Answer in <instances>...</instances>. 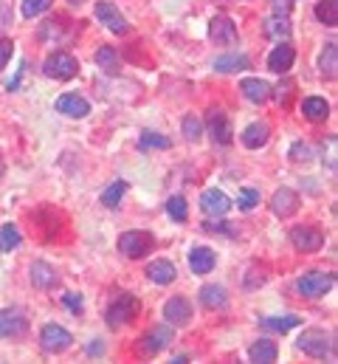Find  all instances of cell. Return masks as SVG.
<instances>
[{
    "mask_svg": "<svg viewBox=\"0 0 338 364\" xmlns=\"http://www.w3.org/2000/svg\"><path fill=\"white\" fill-rule=\"evenodd\" d=\"M11 54H14V43L6 40V37H0V71L6 68V63L11 60Z\"/></svg>",
    "mask_w": 338,
    "mask_h": 364,
    "instance_id": "obj_42",
    "label": "cell"
},
{
    "mask_svg": "<svg viewBox=\"0 0 338 364\" xmlns=\"http://www.w3.org/2000/svg\"><path fill=\"white\" fill-rule=\"evenodd\" d=\"M262 28H265V34L271 40H279V43L290 37V20H288V14H271Z\"/></svg>",
    "mask_w": 338,
    "mask_h": 364,
    "instance_id": "obj_28",
    "label": "cell"
},
{
    "mask_svg": "<svg viewBox=\"0 0 338 364\" xmlns=\"http://www.w3.org/2000/svg\"><path fill=\"white\" fill-rule=\"evenodd\" d=\"M209 37L214 40V46H234L240 34H237V26H234L231 17L217 14V17L209 20Z\"/></svg>",
    "mask_w": 338,
    "mask_h": 364,
    "instance_id": "obj_12",
    "label": "cell"
},
{
    "mask_svg": "<svg viewBox=\"0 0 338 364\" xmlns=\"http://www.w3.org/2000/svg\"><path fill=\"white\" fill-rule=\"evenodd\" d=\"M144 272H147V279H153V282H158V285H169V282L178 279V269H175V263L167 260V257H158V260L147 263Z\"/></svg>",
    "mask_w": 338,
    "mask_h": 364,
    "instance_id": "obj_19",
    "label": "cell"
},
{
    "mask_svg": "<svg viewBox=\"0 0 338 364\" xmlns=\"http://www.w3.org/2000/svg\"><path fill=\"white\" fill-rule=\"evenodd\" d=\"M153 246H156V237H153L150 232H124V235L119 237V252H121L124 257H130V260L147 257V255L153 252Z\"/></svg>",
    "mask_w": 338,
    "mask_h": 364,
    "instance_id": "obj_6",
    "label": "cell"
},
{
    "mask_svg": "<svg viewBox=\"0 0 338 364\" xmlns=\"http://www.w3.org/2000/svg\"><path fill=\"white\" fill-rule=\"evenodd\" d=\"M167 147H172V141H169L167 136H161V133H153V130H144L141 139H138V150H141V153H150V150H167Z\"/></svg>",
    "mask_w": 338,
    "mask_h": 364,
    "instance_id": "obj_31",
    "label": "cell"
},
{
    "mask_svg": "<svg viewBox=\"0 0 338 364\" xmlns=\"http://www.w3.org/2000/svg\"><path fill=\"white\" fill-rule=\"evenodd\" d=\"M206 127H209V136L214 144H231L234 141V130H231V122L223 110H209V119H206Z\"/></svg>",
    "mask_w": 338,
    "mask_h": 364,
    "instance_id": "obj_13",
    "label": "cell"
},
{
    "mask_svg": "<svg viewBox=\"0 0 338 364\" xmlns=\"http://www.w3.org/2000/svg\"><path fill=\"white\" fill-rule=\"evenodd\" d=\"M102 353H104V342L102 339H96V342L87 345V356H102Z\"/></svg>",
    "mask_w": 338,
    "mask_h": 364,
    "instance_id": "obj_46",
    "label": "cell"
},
{
    "mask_svg": "<svg viewBox=\"0 0 338 364\" xmlns=\"http://www.w3.org/2000/svg\"><path fill=\"white\" fill-rule=\"evenodd\" d=\"M200 302L209 308V311H220L229 305V294L223 285H203L200 288Z\"/></svg>",
    "mask_w": 338,
    "mask_h": 364,
    "instance_id": "obj_26",
    "label": "cell"
},
{
    "mask_svg": "<svg viewBox=\"0 0 338 364\" xmlns=\"http://www.w3.org/2000/svg\"><path fill=\"white\" fill-rule=\"evenodd\" d=\"M290 243H293L296 252L313 255V252H322L325 249V235L316 226H293L290 229Z\"/></svg>",
    "mask_w": 338,
    "mask_h": 364,
    "instance_id": "obj_8",
    "label": "cell"
},
{
    "mask_svg": "<svg viewBox=\"0 0 338 364\" xmlns=\"http://www.w3.org/2000/svg\"><path fill=\"white\" fill-rule=\"evenodd\" d=\"M229 226H231V223H223V220H206V223H203V229L212 232V235H214V232H217V235H234V229H229Z\"/></svg>",
    "mask_w": 338,
    "mask_h": 364,
    "instance_id": "obj_41",
    "label": "cell"
},
{
    "mask_svg": "<svg viewBox=\"0 0 338 364\" xmlns=\"http://www.w3.org/2000/svg\"><path fill=\"white\" fill-rule=\"evenodd\" d=\"M127 181H113L104 192H102V206H107V209H116L119 203H121V198H124V192H127Z\"/></svg>",
    "mask_w": 338,
    "mask_h": 364,
    "instance_id": "obj_34",
    "label": "cell"
},
{
    "mask_svg": "<svg viewBox=\"0 0 338 364\" xmlns=\"http://www.w3.org/2000/svg\"><path fill=\"white\" fill-rule=\"evenodd\" d=\"M299 206H302V198H299V192L296 189H290V186H282V189H276L273 192V198H271V212L276 215V218H293L296 212H299Z\"/></svg>",
    "mask_w": 338,
    "mask_h": 364,
    "instance_id": "obj_9",
    "label": "cell"
},
{
    "mask_svg": "<svg viewBox=\"0 0 338 364\" xmlns=\"http://www.w3.org/2000/svg\"><path fill=\"white\" fill-rule=\"evenodd\" d=\"M259 274H246V288L251 291V288H259V285H265V279H268V274L265 269H256Z\"/></svg>",
    "mask_w": 338,
    "mask_h": 364,
    "instance_id": "obj_43",
    "label": "cell"
},
{
    "mask_svg": "<svg viewBox=\"0 0 338 364\" xmlns=\"http://www.w3.org/2000/svg\"><path fill=\"white\" fill-rule=\"evenodd\" d=\"M138 311H141V302H138L133 294H119V296L107 305L104 322H107L110 331H121L124 325H130V322L138 316Z\"/></svg>",
    "mask_w": 338,
    "mask_h": 364,
    "instance_id": "obj_2",
    "label": "cell"
},
{
    "mask_svg": "<svg viewBox=\"0 0 338 364\" xmlns=\"http://www.w3.org/2000/svg\"><path fill=\"white\" fill-rule=\"evenodd\" d=\"M180 130H183V136H186L189 141H197V139L203 136V122H200L195 113H189V116H183Z\"/></svg>",
    "mask_w": 338,
    "mask_h": 364,
    "instance_id": "obj_35",
    "label": "cell"
},
{
    "mask_svg": "<svg viewBox=\"0 0 338 364\" xmlns=\"http://www.w3.org/2000/svg\"><path fill=\"white\" fill-rule=\"evenodd\" d=\"M288 159H290L293 164H310V161H313V150H310L305 141H296V144L290 147Z\"/></svg>",
    "mask_w": 338,
    "mask_h": 364,
    "instance_id": "obj_38",
    "label": "cell"
},
{
    "mask_svg": "<svg viewBox=\"0 0 338 364\" xmlns=\"http://www.w3.org/2000/svg\"><path fill=\"white\" fill-rule=\"evenodd\" d=\"M302 116H305L307 122H313V124L327 122V116H330V102L322 99V96H307V99L302 102Z\"/></svg>",
    "mask_w": 338,
    "mask_h": 364,
    "instance_id": "obj_22",
    "label": "cell"
},
{
    "mask_svg": "<svg viewBox=\"0 0 338 364\" xmlns=\"http://www.w3.org/2000/svg\"><path fill=\"white\" fill-rule=\"evenodd\" d=\"M28 331V316L23 308H3L0 311V336L3 339H17Z\"/></svg>",
    "mask_w": 338,
    "mask_h": 364,
    "instance_id": "obj_10",
    "label": "cell"
},
{
    "mask_svg": "<svg viewBox=\"0 0 338 364\" xmlns=\"http://www.w3.org/2000/svg\"><path fill=\"white\" fill-rule=\"evenodd\" d=\"M302 319L299 316H262L259 319V328H265V331H276V333H288V331H293L296 325H299Z\"/></svg>",
    "mask_w": 338,
    "mask_h": 364,
    "instance_id": "obj_30",
    "label": "cell"
},
{
    "mask_svg": "<svg viewBox=\"0 0 338 364\" xmlns=\"http://www.w3.org/2000/svg\"><path fill=\"white\" fill-rule=\"evenodd\" d=\"M62 302L74 311V314H82V308H84V299H82V294H77V291H68L65 296H62Z\"/></svg>",
    "mask_w": 338,
    "mask_h": 364,
    "instance_id": "obj_40",
    "label": "cell"
},
{
    "mask_svg": "<svg viewBox=\"0 0 338 364\" xmlns=\"http://www.w3.org/2000/svg\"><path fill=\"white\" fill-rule=\"evenodd\" d=\"M296 348H299L302 353L313 356V359H336L338 356L336 336H333L330 331H325V328H307V331L299 336Z\"/></svg>",
    "mask_w": 338,
    "mask_h": 364,
    "instance_id": "obj_1",
    "label": "cell"
},
{
    "mask_svg": "<svg viewBox=\"0 0 338 364\" xmlns=\"http://www.w3.org/2000/svg\"><path fill=\"white\" fill-rule=\"evenodd\" d=\"M293 60H296L293 46H290L288 40H282V43L268 54V68H271L273 74H288V71L293 68Z\"/></svg>",
    "mask_w": 338,
    "mask_h": 364,
    "instance_id": "obj_15",
    "label": "cell"
},
{
    "mask_svg": "<svg viewBox=\"0 0 338 364\" xmlns=\"http://www.w3.org/2000/svg\"><path fill=\"white\" fill-rule=\"evenodd\" d=\"M237 203H240L243 212H251L254 206L259 203V189H243L240 198H237Z\"/></svg>",
    "mask_w": 338,
    "mask_h": 364,
    "instance_id": "obj_39",
    "label": "cell"
},
{
    "mask_svg": "<svg viewBox=\"0 0 338 364\" xmlns=\"http://www.w3.org/2000/svg\"><path fill=\"white\" fill-rule=\"evenodd\" d=\"M28 277H31V285L34 288H54L60 282V272L48 263V260H34L31 269H28Z\"/></svg>",
    "mask_w": 338,
    "mask_h": 364,
    "instance_id": "obj_17",
    "label": "cell"
},
{
    "mask_svg": "<svg viewBox=\"0 0 338 364\" xmlns=\"http://www.w3.org/2000/svg\"><path fill=\"white\" fill-rule=\"evenodd\" d=\"M268 139H271V127H268V122H251V124L243 130V136H240L243 147H249V150L265 147Z\"/></svg>",
    "mask_w": 338,
    "mask_h": 364,
    "instance_id": "obj_21",
    "label": "cell"
},
{
    "mask_svg": "<svg viewBox=\"0 0 338 364\" xmlns=\"http://www.w3.org/2000/svg\"><path fill=\"white\" fill-rule=\"evenodd\" d=\"M43 74H45L48 80L68 82V80H74V77L80 74V63H77L68 51H54V54L45 57V63H43Z\"/></svg>",
    "mask_w": 338,
    "mask_h": 364,
    "instance_id": "obj_5",
    "label": "cell"
},
{
    "mask_svg": "<svg viewBox=\"0 0 338 364\" xmlns=\"http://www.w3.org/2000/svg\"><path fill=\"white\" fill-rule=\"evenodd\" d=\"M51 3H54V0H23L20 11H23V17H26V20H31V17H40L43 11H48V9H51Z\"/></svg>",
    "mask_w": 338,
    "mask_h": 364,
    "instance_id": "obj_37",
    "label": "cell"
},
{
    "mask_svg": "<svg viewBox=\"0 0 338 364\" xmlns=\"http://www.w3.org/2000/svg\"><path fill=\"white\" fill-rule=\"evenodd\" d=\"M336 274L333 272H305L296 279V294L305 299H322L333 291Z\"/></svg>",
    "mask_w": 338,
    "mask_h": 364,
    "instance_id": "obj_3",
    "label": "cell"
},
{
    "mask_svg": "<svg viewBox=\"0 0 338 364\" xmlns=\"http://www.w3.org/2000/svg\"><path fill=\"white\" fill-rule=\"evenodd\" d=\"M212 68H214L217 74H237V71L251 68V60H249L246 54H226V57H217Z\"/></svg>",
    "mask_w": 338,
    "mask_h": 364,
    "instance_id": "obj_25",
    "label": "cell"
},
{
    "mask_svg": "<svg viewBox=\"0 0 338 364\" xmlns=\"http://www.w3.org/2000/svg\"><path fill=\"white\" fill-rule=\"evenodd\" d=\"M316 20L325 26H338V0H319L316 3Z\"/></svg>",
    "mask_w": 338,
    "mask_h": 364,
    "instance_id": "obj_33",
    "label": "cell"
},
{
    "mask_svg": "<svg viewBox=\"0 0 338 364\" xmlns=\"http://www.w3.org/2000/svg\"><path fill=\"white\" fill-rule=\"evenodd\" d=\"M200 209H203L209 218H220V215H226V212L231 209V198H229L226 192H220V189H206V192L200 195Z\"/></svg>",
    "mask_w": 338,
    "mask_h": 364,
    "instance_id": "obj_16",
    "label": "cell"
},
{
    "mask_svg": "<svg viewBox=\"0 0 338 364\" xmlns=\"http://www.w3.org/2000/svg\"><path fill=\"white\" fill-rule=\"evenodd\" d=\"M68 3H71V6H82L84 0H68Z\"/></svg>",
    "mask_w": 338,
    "mask_h": 364,
    "instance_id": "obj_47",
    "label": "cell"
},
{
    "mask_svg": "<svg viewBox=\"0 0 338 364\" xmlns=\"http://www.w3.org/2000/svg\"><path fill=\"white\" fill-rule=\"evenodd\" d=\"M336 68H338V43L330 40V43L322 48V54H319V71H322V77L336 80Z\"/></svg>",
    "mask_w": 338,
    "mask_h": 364,
    "instance_id": "obj_27",
    "label": "cell"
},
{
    "mask_svg": "<svg viewBox=\"0 0 338 364\" xmlns=\"http://www.w3.org/2000/svg\"><path fill=\"white\" fill-rule=\"evenodd\" d=\"M192 316H195V311H192V302H189L186 296H172V299H167V305H164V319H167V325L183 328V325L192 322Z\"/></svg>",
    "mask_w": 338,
    "mask_h": 364,
    "instance_id": "obj_14",
    "label": "cell"
},
{
    "mask_svg": "<svg viewBox=\"0 0 338 364\" xmlns=\"http://www.w3.org/2000/svg\"><path fill=\"white\" fill-rule=\"evenodd\" d=\"M167 212L172 220H178V223H183L186 220V212H189V206H186V198H180V195H172L167 200Z\"/></svg>",
    "mask_w": 338,
    "mask_h": 364,
    "instance_id": "obj_36",
    "label": "cell"
},
{
    "mask_svg": "<svg viewBox=\"0 0 338 364\" xmlns=\"http://www.w3.org/2000/svg\"><path fill=\"white\" fill-rule=\"evenodd\" d=\"M96 65H99L104 74L116 77L119 68H121V63H119V51H116L113 46H102V48L96 51Z\"/></svg>",
    "mask_w": 338,
    "mask_h": 364,
    "instance_id": "obj_29",
    "label": "cell"
},
{
    "mask_svg": "<svg viewBox=\"0 0 338 364\" xmlns=\"http://www.w3.org/2000/svg\"><path fill=\"white\" fill-rule=\"evenodd\" d=\"M57 110L65 113V116H71V119H84L90 113V105H87V99H82L80 93H62L57 99Z\"/></svg>",
    "mask_w": 338,
    "mask_h": 364,
    "instance_id": "obj_18",
    "label": "cell"
},
{
    "mask_svg": "<svg viewBox=\"0 0 338 364\" xmlns=\"http://www.w3.org/2000/svg\"><path fill=\"white\" fill-rule=\"evenodd\" d=\"M293 0H273V14H290Z\"/></svg>",
    "mask_w": 338,
    "mask_h": 364,
    "instance_id": "obj_45",
    "label": "cell"
},
{
    "mask_svg": "<svg viewBox=\"0 0 338 364\" xmlns=\"http://www.w3.org/2000/svg\"><path fill=\"white\" fill-rule=\"evenodd\" d=\"M23 243V235L14 223H3L0 226V252H14Z\"/></svg>",
    "mask_w": 338,
    "mask_h": 364,
    "instance_id": "obj_32",
    "label": "cell"
},
{
    "mask_svg": "<svg viewBox=\"0 0 338 364\" xmlns=\"http://www.w3.org/2000/svg\"><path fill=\"white\" fill-rule=\"evenodd\" d=\"M172 339H175L172 325L150 328L147 333L138 336V342H136V353H138L141 359H153V356H158L161 350H167L169 345H172Z\"/></svg>",
    "mask_w": 338,
    "mask_h": 364,
    "instance_id": "obj_4",
    "label": "cell"
},
{
    "mask_svg": "<svg viewBox=\"0 0 338 364\" xmlns=\"http://www.w3.org/2000/svg\"><path fill=\"white\" fill-rule=\"evenodd\" d=\"M240 91L243 96L254 102V105H265L268 99H271V85L265 82V80H259V77H249V80H243L240 82Z\"/></svg>",
    "mask_w": 338,
    "mask_h": 364,
    "instance_id": "obj_23",
    "label": "cell"
},
{
    "mask_svg": "<svg viewBox=\"0 0 338 364\" xmlns=\"http://www.w3.org/2000/svg\"><path fill=\"white\" fill-rule=\"evenodd\" d=\"M40 345H43L45 353L57 356V353H65V350L74 345V336H71V331H65L62 325L48 322V325L40 331Z\"/></svg>",
    "mask_w": 338,
    "mask_h": 364,
    "instance_id": "obj_7",
    "label": "cell"
},
{
    "mask_svg": "<svg viewBox=\"0 0 338 364\" xmlns=\"http://www.w3.org/2000/svg\"><path fill=\"white\" fill-rule=\"evenodd\" d=\"M290 91H293V85H290V82H285V85H279V88H271V96H276V99L285 105V102L290 99Z\"/></svg>",
    "mask_w": 338,
    "mask_h": 364,
    "instance_id": "obj_44",
    "label": "cell"
},
{
    "mask_svg": "<svg viewBox=\"0 0 338 364\" xmlns=\"http://www.w3.org/2000/svg\"><path fill=\"white\" fill-rule=\"evenodd\" d=\"M96 17H99L113 34H127V31H130L127 17H124V14L119 11V6L110 3V0H99V3H96Z\"/></svg>",
    "mask_w": 338,
    "mask_h": 364,
    "instance_id": "obj_11",
    "label": "cell"
},
{
    "mask_svg": "<svg viewBox=\"0 0 338 364\" xmlns=\"http://www.w3.org/2000/svg\"><path fill=\"white\" fill-rule=\"evenodd\" d=\"M276 356H279V348L271 339H256L251 348H249V359L256 364H273Z\"/></svg>",
    "mask_w": 338,
    "mask_h": 364,
    "instance_id": "obj_24",
    "label": "cell"
},
{
    "mask_svg": "<svg viewBox=\"0 0 338 364\" xmlns=\"http://www.w3.org/2000/svg\"><path fill=\"white\" fill-rule=\"evenodd\" d=\"M214 263H217V255L212 249H206V246H195L189 252V269H192V274H197V277L212 272Z\"/></svg>",
    "mask_w": 338,
    "mask_h": 364,
    "instance_id": "obj_20",
    "label": "cell"
}]
</instances>
